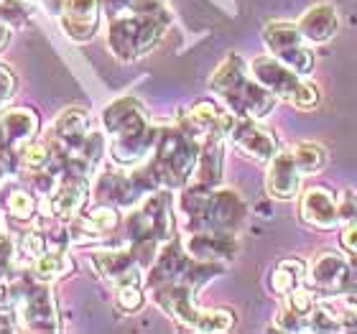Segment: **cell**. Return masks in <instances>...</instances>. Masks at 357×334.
Listing matches in <instances>:
<instances>
[{
  "mask_svg": "<svg viewBox=\"0 0 357 334\" xmlns=\"http://www.w3.org/2000/svg\"><path fill=\"white\" fill-rule=\"evenodd\" d=\"M298 29L309 44H327L340 31V13L332 3H317L298 18Z\"/></svg>",
  "mask_w": 357,
  "mask_h": 334,
  "instance_id": "obj_26",
  "label": "cell"
},
{
  "mask_svg": "<svg viewBox=\"0 0 357 334\" xmlns=\"http://www.w3.org/2000/svg\"><path fill=\"white\" fill-rule=\"evenodd\" d=\"M18 273V245L8 232H0V278H13Z\"/></svg>",
  "mask_w": 357,
  "mask_h": 334,
  "instance_id": "obj_34",
  "label": "cell"
},
{
  "mask_svg": "<svg viewBox=\"0 0 357 334\" xmlns=\"http://www.w3.org/2000/svg\"><path fill=\"white\" fill-rule=\"evenodd\" d=\"M202 141L197 135L186 133L181 126L161 128L156 149L151 153V171L161 189H184L194 176L199 161Z\"/></svg>",
  "mask_w": 357,
  "mask_h": 334,
  "instance_id": "obj_4",
  "label": "cell"
},
{
  "mask_svg": "<svg viewBox=\"0 0 357 334\" xmlns=\"http://www.w3.org/2000/svg\"><path fill=\"white\" fill-rule=\"evenodd\" d=\"M10 36H13V26H8V23L0 18V52L10 44Z\"/></svg>",
  "mask_w": 357,
  "mask_h": 334,
  "instance_id": "obj_41",
  "label": "cell"
},
{
  "mask_svg": "<svg viewBox=\"0 0 357 334\" xmlns=\"http://www.w3.org/2000/svg\"><path fill=\"white\" fill-rule=\"evenodd\" d=\"M222 169H225V138L222 135H212L202 141L199 161L194 169V184L202 186H220L222 184Z\"/></svg>",
  "mask_w": 357,
  "mask_h": 334,
  "instance_id": "obj_27",
  "label": "cell"
},
{
  "mask_svg": "<svg viewBox=\"0 0 357 334\" xmlns=\"http://www.w3.org/2000/svg\"><path fill=\"white\" fill-rule=\"evenodd\" d=\"M15 306V275L13 278H0V312Z\"/></svg>",
  "mask_w": 357,
  "mask_h": 334,
  "instance_id": "obj_38",
  "label": "cell"
},
{
  "mask_svg": "<svg viewBox=\"0 0 357 334\" xmlns=\"http://www.w3.org/2000/svg\"><path fill=\"white\" fill-rule=\"evenodd\" d=\"M92 189V179L72 174V171H59V181L52 192L44 197V217L59 220V222H72L84 207Z\"/></svg>",
  "mask_w": 357,
  "mask_h": 334,
  "instance_id": "obj_10",
  "label": "cell"
},
{
  "mask_svg": "<svg viewBox=\"0 0 357 334\" xmlns=\"http://www.w3.org/2000/svg\"><path fill=\"white\" fill-rule=\"evenodd\" d=\"M227 138H230L245 156L255 158V161H263V164H268V161L278 153V138H275L268 128H263L258 120L235 118Z\"/></svg>",
  "mask_w": 357,
  "mask_h": 334,
  "instance_id": "obj_18",
  "label": "cell"
},
{
  "mask_svg": "<svg viewBox=\"0 0 357 334\" xmlns=\"http://www.w3.org/2000/svg\"><path fill=\"white\" fill-rule=\"evenodd\" d=\"M118 222H120L118 207L105 204V202H97L95 207H89L87 212L82 209L72 222H67L69 240L77 243V245L100 243V240H105L107 232H112L115 227H118Z\"/></svg>",
  "mask_w": 357,
  "mask_h": 334,
  "instance_id": "obj_17",
  "label": "cell"
},
{
  "mask_svg": "<svg viewBox=\"0 0 357 334\" xmlns=\"http://www.w3.org/2000/svg\"><path fill=\"white\" fill-rule=\"evenodd\" d=\"M18 169L36 174V171L56 169V156L49 141H31L29 146H23V151L18 153Z\"/></svg>",
  "mask_w": 357,
  "mask_h": 334,
  "instance_id": "obj_30",
  "label": "cell"
},
{
  "mask_svg": "<svg viewBox=\"0 0 357 334\" xmlns=\"http://www.w3.org/2000/svg\"><path fill=\"white\" fill-rule=\"evenodd\" d=\"M158 130L161 128L149 126L146 130H138L133 135H123V138H110L107 143V153L118 166H141L146 158L153 153L158 141Z\"/></svg>",
  "mask_w": 357,
  "mask_h": 334,
  "instance_id": "obj_24",
  "label": "cell"
},
{
  "mask_svg": "<svg viewBox=\"0 0 357 334\" xmlns=\"http://www.w3.org/2000/svg\"><path fill=\"white\" fill-rule=\"evenodd\" d=\"M263 41H266L271 56L283 61L286 67H291L301 77L312 75L314 54L309 49L306 36L298 29V23H291V21L268 23L266 29H263Z\"/></svg>",
  "mask_w": 357,
  "mask_h": 334,
  "instance_id": "obj_9",
  "label": "cell"
},
{
  "mask_svg": "<svg viewBox=\"0 0 357 334\" xmlns=\"http://www.w3.org/2000/svg\"><path fill=\"white\" fill-rule=\"evenodd\" d=\"M306 273H309V266L301 258L281 260L271 271V291L278 294V296H289L291 291L306 286Z\"/></svg>",
  "mask_w": 357,
  "mask_h": 334,
  "instance_id": "obj_29",
  "label": "cell"
},
{
  "mask_svg": "<svg viewBox=\"0 0 357 334\" xmlns=\"http://www.w3.org/2000/svg\"><path fill=\"white\" fill-rule=\"evenodd\" d=\"M102 130L107 133V138H123V135H133L138 130H146L149 126H153L149 118V110L143 107L141 100L135 97H120L115 103H110L100 115Z\"/></svg>",
  "mask_w": 357,
  "mask_h": 334,
  "instance_id": "obj_16",
  "label": "cell"
},
{
  "mask_svg": "<svg viewBox=\"0 0 357 334\" xmlns=\"http://www.w3.org/2000/svg\"><path fill=\"white\" fill-rule=\"evenodd\" d=\"M178 212L186 217V227L192 232H227L238 235L248 217L243 197L232 189L220 186L186 184L178 197Z\"/></svg>",
  "mask_w": 357,
  "mask_h": 334,
  "instance_id": "obj_1",
  "label": "cell"
},
{
  "mask_svg": "<svg viewBox=\"0 0 357 334\" xmlns=\"http://www.w3.org/2000/svg\"><path fill=\"white\" fill-rule=\"evenodd\" d=\"M232 123H235V115H232L227 107H220L212 100H199L194 103L186 115L178 118V126L184 128L186 133L197 135L199 141L204 138H212V135H222L227 138L232 130Z\"/></svg>",
  "mask_w": 357,
  "mask_h": 334,
  "instance_id": "obj_14",
  "label": "cell"
},
{
  "mask_svg": "<svg viewBox=\"0 0 357 334\" xmlns=\"http://www.w3.org/2000/svg\"><path fill=\"white\" fill-rule=\"evenodd\" d=\"M26 271L33 278H38V281L52 283L56 278H64V275L72 273L75 271V260L69 258L67 248H52V250H44L41 255H36V258L31 260L29 266H26Z\"/></svg>",
  "mask_w": 357,
  "mask_h": 334,
  "instance_id": "obj_28",
  "label": "cell"
},
{
  "mask_svg": "<svg viewBox=\"0 0 357 334\" xmlns=\"http://www.w3.org/2000/svg\"><path fill=\"white\" fill-rule=\"evenodd\" d=\"M143 304H146L143 283H126V286H118V289H115V306H118V312L135 314V312H141Z\"/></svg>",
  "mask_w": 357,
  "mask_h": 334,
  "instance_id": "obj_33",
  "label": "cell"
},
{
  "mask_svg": "<svg viewBox=\"0 0 357 334\" xmlns=\"http://www.w3.org/2000/svg\"><path fill=\"white\" fill-rule=\"evenodd\" d=\"M209 89L215 92L235 118L263 120L275 107V95H271L245 64L243 56L227 54L222 64L209 77Z\"/></svg>",
  "mask_w": 357,
  "mask_h": 334,
  "instance_id": "obj_2",
  "label": "cell"
},
{
  "mask_svg": "<svg viewBox=\"0 0 357 334\" xmlns=\"http://www.w3.org/2000/svg\"><path fill=\"white\" fill-rule=\"evenodd\" d=\"M89 263L95 268V273L100 275L102 281L110 283L112 289L126 286V283H143L141 273L146 268H143V263L138 260V255H135L133 245L97 250V252H92Z\"/></svg>",
  "mask_w": 357,
  "mask_h": 334,
  "instance_id": "obj_12",
  "label": "cell"
},
{
  "mask_svg": "<svg viewBox=\"0 0 357 334\" xmlns=\"http://www.w3.org/2000/svg\"><path fill=\"white\" fill-rule=\"evenodd\" d=\"M189 260H192V255L186 252L181 240L178 238L166 240L164 248L158 250L156 260L151 263L149 275H146V286L156 289V286H164V283L178 281L181 273L186 271V266H189Z\"/></svg>",
  "mask_w": 357,
  "mask_h": 334,
  "instance_id": "obj_23",
  "label": "cell"
},
{
  "mask_svg": "<svg viewBox=\"0 0 357 334\" xmlns=\"http://www.w3.org/2000/svg\"><path fill=\"white\" fill-rule=\"evenodd\" d=\"M21 321L15 317L13 309H6V312H0V332H21Z\"/></svg>",
  "mask_w": 357,
  "mask_h": 334,
  "instance_id": "obj_40",
  "label": "cell"
},
{
  "mask_svg": "<svg viewBox=\"0 0 357 334\" xmlns=\"http://www.w3.org/2000/svg\"><path fill=\"white\" fill-rule=\"evenodd\" d=\"M350 271L352 266L347 263L344 255L340 252H321L312 260L309 266V273H306V283L317 291H324V294H335V291H347V283H350Z\"/></svg>",
  "mask_w": 357,
  "mask_h": 334,
  "instance_id": "obj_21",
  "label": "cell"
},
{
  "mask_svg": "<svg viewBox=\"0 0 357 334\" xmlns=\"http://www.w3.org/2000/svg\"><path fill=\"white\" fill-rule=\"evenodd\" d=\"M184 248L197 260L225 263V260L235 258L238 240H235V235H227V232H192L184 240Z\"/></svg>",
  "mask_w": 357,
  "mask_h": 334,
  "instance_id": "obj_25",
  "label": "cell"
},
{
  "mask_svg": "<svg viewBox=\"0 0 357 334\" xmlns=\"http://www.w3.org/2000/svg\"><path fill=\"white\" fill-rule=\"evenodd\" d=\"M151 296H153V301H156L174 321H178L181 327L197 332L204 309H199L197 301H194V296H197V289H194V286H189V283H184V281H172V283H164V286L151 289Z\"/></svg>",
  "mask_w": 357,
  "mask_h": 334,
  "instance_id": "obj_13",
  "label": "cell"
},
{
  "mask_svg": "<svg viewBox=\"0 0 357 334\" xmlns=\"http://www.w3.org/2000/svg\"><path fill=\"white\" fill-rule=\"evenodd\" d=\"M250 75L271 95H275V100H286L289 105H296V107H304V110L319 105V89L309 84L298 72L286 67L275 56H258V59H253L250 61Z\"/></svg>",
  "mask_w": 357,
  "mask_h": 334,
  "instance_id": "obj_7",
  "label": "cell"
},
{
  "mask_svg": "<svg viewBox=\"0 0 357 334\" xmlns=\"http://www.w3.org/2000/svg\"><path fill=\"white\" fill-rule=\"evenodd\" d=\"M100 0H64L56 13L61 33L75 44H87L100 29Z\"/></svg>",
  "mask_w": 357,
  "mask_h": 334,
  "instance_id": "obj_15",
  "label": "cell"
},
{
  "mask_svg": "<svg viewBox=\"0 0 357 334\" xmlns=\"http://www.w3.org/2000/svg\"><path fill=\"white\" fill-rule=\"evenodd\" d=\"M298 189H301V169L294 161V153L291 151H278L268 161V171H266L268 197L278 202H289V199H296Z\"/></svg>",
  "mask_w": 357,
  "mask_h": 334,
  "instance_id": "obj_20",
  "label": "cell"
},
{
  "mask_svg": "<svg viewBox=\"0 0 357 334\" xmlns=\"http://www.w3.org/2000/svg\"><path fill=\"white\" fill-rule=\"evenodd\" d=\"M0 212L21 225H33L38 217V197L33 186H26L18 176H3L0 181Z\"/></svg>",
  "mask_w": 357,
  "mask_h": 334,
  "instance_id": "obj_19",
  "label": "cell"
},
{
  "mask_svg": "<svg viewBox=\"0 0 357 334\" xmlns=\"http://www.w3.org/2000/svg\"><path fill=\"white\" fill-rule=\"evenodd\" d=\"M15 317L29 332H59V312L52 286L38 281L29 271L15 273Z\"/></svg>",
  "mask_w": 357,
  "mask_h": 334,
  "instance_id": "obj_5",
  "label": "cell"
},
{
  "mask_svg": "<svg viewBox=\"0 0 357 334\" xmlns=\"http://www.w3.org/2000/svg\"><path fill=\"white\" fill-rule=\"evenodd\" d=\"M342 248L350 250L352 255H357V220L355 222H347L342 230Z\"/></svg>",
  "mask_w": 357,
  "mask_h": 334,
  "instance_id": "obj_39",
  "label": "cell"
},
{
  "mask_svg": "<svg viewBox=\"0 0 357 334\" xmlns=\"http://www.w3.org/2000/svg\"><path fill=\"white\" fill-rule=\"evenodd\" d=\"M92 118L84 107H67L61 110L54 120L52 130L46 135V141L52 143L54 156H56V169L61 166L64 158H69L72 153L82 149L87 138L92 135Z\"/></svg>",
  "mask_w": 357,
  "mask_h": 334,
  "instance_id": "obj_11",
  "label": "cell"
},
{
  "mask_svg": "<svg viewBox=\"0 0 357 334\" xmlns=\"http://www.w3.org/2000/svg\"><path fill=\"white\" fill-rule=\"evenodd\" d=\"M291 153H294V161H296V166L301 169V174H319V171H324V166H327V161H329L327 149H324L321 143H312V141L298 143Z\"/></svg>",
  "mask_w": 357,
  "mask_h": 334,
  "instance_id": "obj_31",
  "label": "cell"
},
{
  "mask_svg": "<svg viewBox=\"0 0 357 334\" xmlns=\"http://www.w3.org/2000/svg\"><path fill=\"white\" fill-rule=\"evenodd\" d=\"M298 215L306 225H312L317 230H335L342 225L337 197L329 189H321V186L306 189L301 202H298Z\"/></svg>",
  "mask_w": 357,
  "mask_h": 334,
  "instance_id": "obj_22",
  "label": "cell"
},
{
  "mask_svg": "<svg viewBox=\"0 0 357 334\" xmlns=\"http://www.w3.org/2000/svg\"><path fill=\"white\" fill-rule=\"evenodd\" d=\"M15 92H18V77H15L10 64L0 61V107L13 100Z\"/></svg>",
  "mask_w": 357,
  "mask_h": 334,
  "instance_id": "obj_36",
  "label": "cell"
},
{
  "mask_svg": "<svg viewBox=\"0 0 357 334\" xmlns=\"http://www.w3.org/2000/svg\"><path fill=\"white\" fill-rule=\"evenodd\" d=\"M337 204H340V220L342 225L355 222L357 220V194L352 189H344L342 197H337Z\"/></svg>",
  "mask_w": 357,
  "mask_h": 334,
  "instance_id": "obj_37",
  "label": "cell"
},
{
  "mask_svg": "<svg viewBox=\"0 0 357 334\" xmlns=\"http://www.w3.org/2000/svg\"><path fill=\"white\" fill-rule=\"evenodd\" d=\"M36 135L38 112L33 107H13L0 115V179L18 169V153L36 141Z\"/></svg>",
  "mask_w": 357,
  "mask_h": 334,
  "instance_id": "obj_8",
  "label": "cell"
},
{
  "mask_svg": "<svg viewBox=\"0 0 357 334\" xmlns=\"http://www.w3.org/2000/svg\"><path fill=\"white\" fill-rule=\"evenodd\" d=\"M130 243H166L174 238V197L172 189L146 194L128 215Z\"/></svg>",
  "mask_w": 357,
  "mask_h": 334,
  "instance_id": "obj_6",
  "label": "cell"
},
{
  "mask_svg": "<svg viewBox=\"0 0 357 334\" xmlns=\"http://www.w3.org/2000/svg\"><path fill=\"white\" fill-rule=\"evenodd\" d=\"M100 8H102V13L110 21V18L135 13V10H156V8H164V0H100Z\"/></svg>",
  "mask_w": 357,
  "mask_h": 334,
  "instance_id": "obj_32",
  "label": "cell"
},
{
  "mask_svg": "<svg viewBox=\"0 0 357 334\" xmlns=\"http://www.w3.org/2000/svg\"><path fill=\"white\" fill-rule=\"evenodd\" d=\"M172 26L169 8L135 10L107 21V46L120 61H135L153 52Z\"/></svg>",
  "mask_w": 357,
  "mask_h": 334,
  "instance_id": "obj_3",
  "label": "cell"
},
{
  "mask_svg": "<svg viewBox=\"0 0 357 334\" xmlns=\"http://www.w3.org/2000/svg\"><path fill=\"white\" fill-rule=\"evenodd\" d=\"M235 324V314L227 309H204L197 332H227Z\"/></svg>",
  "mask_w": 357,
  "mask_h": 334,
  "instance_id": "obj_35",
  "label": "cell"
}]
</instances>
